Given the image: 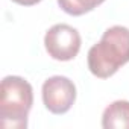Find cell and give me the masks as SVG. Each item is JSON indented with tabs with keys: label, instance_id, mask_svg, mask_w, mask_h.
<instances>
[{
	"label": "cell",
	"instance_id": "obj_1",
	"mask_svg": "<svg viewBox=\"0 0 129 129\" xmlns=\"http://www.w3.org/2000/svg\"><path fill=\"white\" fill-rule=\"evenodd\" d=\"M129 62V29L124 26H112L106 29L97 44L88 50L90 72L106 79Z\"/></svg>",
	"mask_w": 129,
	"mask_h": 129
},
{
	"label": "cell",
	"instance_id": "obj_5",
	"mask_svg": "<svg viewBox=\"0 0 129 129\" xmlns=\"http://www.w3.org/2000/svg\"><path fill=\"white\" fill-rule=\"evenodd\" d=\"M105 129H129V102L115 100L105 108L102 115Z\"/></svg>",
	"mask_w": 129,
	"mask_h": 129
},
{
	"label": "cell",
	"instance_id": "obj_6",
	"mask_svg": "<svg viewBox=\"0 0 129 129\" xmlns=\"http://www.w3.org/2000/svg\"><path fill=\"white\" fill-rule=\"evenodd\" d=\"M105 0H58L59 8L70 15H84L99 5H102Z\"/></svg>",
	"mask_w": 129,
	"mask_h": 129
},
{
	"label": "cell",
	"instance_id": "obj_7",
	"mask_svg": "<svg viewBox=\"0 0 129 129\" xmlns=\"http://www.w3.org/2000/svg\"><path fill=\"white\" fill-rule=\"evenodd\" d=\"M12 2L18 3V5H23V6H32V5H37V3H40L41 0H12Z\"/></svg>",
	"mask_w": 129,
	"mask_h": 129
},
{
	"label": "cell",
	"instance_id": "obj_3",
	"mask_svg": "<svg viewBox=\"0 0 129 129\" xmlns=\"http://www.w3.org/2000/svg\"><path fill=\"white\" fill-rule=\"evenodd\" d=\"M44 46L56 61H70L81 50V35L69 24H55L44 35Z\"/></svg>",
	"mask_w": 129,
	"mask_h": 129
},
{
	"label": "cell",
	"instance_id": "obj_2",
	"mask_svg": "<svg viewBox=\"0 0 129 129\" xmlns=\"http://www.w3.org/2000/svg\"><path fill=\"white\" fill-rule=\"evenodd\" d=\"M34 103L32 85L20 76H6L0 87V124L5 129H23Z\"/></svg>",
	"mask_w": 129,
	"mask_h": 129
},
{
	"label": "cell",
	"instance_id": "obj_4",
	"mask_svg": "<svg viewBox=\"0 0 129 129\" xmlns=\"http://www.w3.org/2000/svg\"><path fill=\"white\" fill-rule=\"evenodd\" d=\"M76 100V87L66 76H52L43 84V103L52 114H66Z\"/></svg>",
	"mask_w": 129,
	"mask_h": 129
}]
</instances>
